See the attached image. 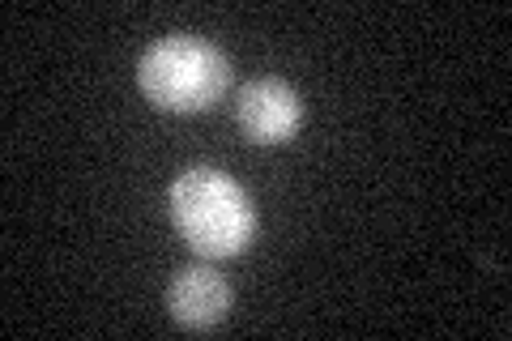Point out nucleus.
<instances>
[{
  "label": "nucleus",
  "instance_id": "f257e3e1",
  "mask_svg": "<svg viewBox=\"0 0 512 341\" xmlns=\"http://www.w3.org/2000/svg\"><path fill=\"white\" fill-rule=\"evenodd\" d=\"M167 209L175 231L205 261H231L256 239V209L231 175L214 167H188L171 180Z\"/></svg>",
  "mask_w": 512,
  "mask_h": 341
},
{
  "label": "nucleus",
  "instance_id": "f03ea898",
  "mask_svg": "<svg viewBox=\"0 0 512 341\" xmlns=\"http://www.w3.org/2000/svg\"><path fill=\"white\" fill-rule=\"evenodd\" d=\"M141 94L163 111H205L231 86V60L201 35H167L137 64Z\"/></svg>",
  "mask_w": 512,
  "mask_h": 341
},
{
  "label": "nucleus",
  "instance_id": "7ed1b4c3",
  "mask_svg": "<svg viewBox=\"0 0 512 341\" xmlns=\"http://www.w3.org/2000/svg\"><path fill=\"white\" fill-rule=\"evenodd\" d=\"M235 124L239 133L256 145H282L299 133L303 124V99L295 86H286L278 77L248 81L235 94Z\"/></svg>",
  "mask_w": 512,
  "mask_h": 341
},
{
  "label": "nucleus",
  "instance_id": "20e7f679",
  "mask_svg": "<svg viewBox=\"0 0 512 341\" xmlns=\"http://www.w3.org/2000/svg\"><path fill=\"white\" fill-rule=\"evenodd\" d=\"M167 312L180 329H214L231 312V286L214 265H184L167 286Z\"/></svg>",
  "mask_w": 512,
  "mask_h": 341
}]
</instances>
